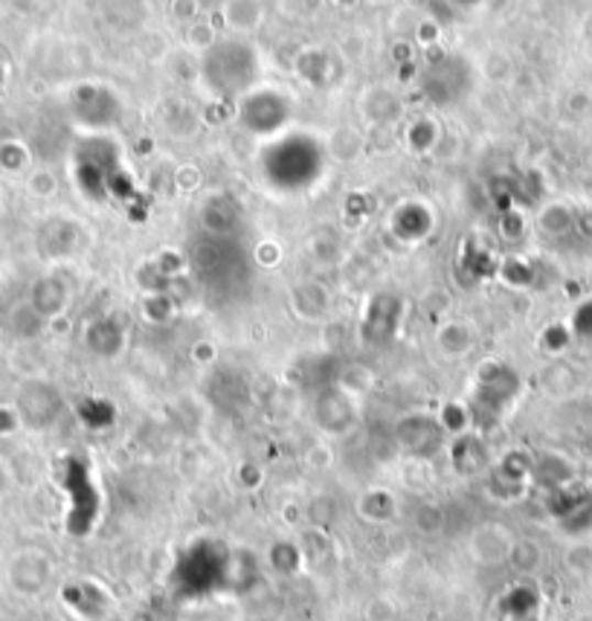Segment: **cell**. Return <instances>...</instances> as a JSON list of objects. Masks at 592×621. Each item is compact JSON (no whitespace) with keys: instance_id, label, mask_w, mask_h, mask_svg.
<instances>
[{"instance_id":"obj_7","label":"cell","mask_w":592,"mask_h":621,"mask_svg":"<svg viewBox=\"0 0 592 621\" xmlns=\"http://www.w3.org/2000/svg\"><path fill=\"white\" fill-rule=\"evenodd\" d=\"M267 560H271V566L279 575H294L299 569V564H303L299 549H296L294 543H276V546H271Z\"/></svg>"},{"instance_id":"obj_4","label":"cell","mask_w":592,"mask_h":621,"mask_svg":"<svg viewBox=\"0 0 592 621\" xmlns=\"http://www.w3.org/2000/svg\"><path fill=\"white\" fill-rule=\"evenodd\" d=\"M514 390H517V378L508 367H489L480 372V395H476V413H503V406H508Z\"/></svg>"},{"instance_id":"obj_3","label":"cell","mask_w":592,"mask_h":621,"mask_svg":"<svg viewBox=\"0 0 592 621\" xmlns=\"http://www.w3.org/2000/svg\"><path fill=\"white\" fill-rule=\"evenodd\" d=\"M241 120L256 134H273L290 120L288 96L276 90H256L241 102Z\"/></svg>"},{"instance_id":"obj_2","label":"cell","mask_w":592,"mask_h":621,"mask_svg":"<svg viewBox=\"0 0 592 621\" xmlns=\"http://www.w3.org/2000/svg\"><path fill=\"white\" fill-rule=\"evenodd\" d=\"M259 76V62L253 47L239 41H224L207 53V79L218 94H239L253 85Z\"/></svg>"},{"instance_id":"obj_6","label":"cell","mask_w":592,"mask_h":621,"mask_svg":"<svg viewBox=\"0 0 592 621\" xmlns=\"http://www.w3.org/2000/svg\"><path fill=\"white\" fill-rule=\"evenodd\" d=\"M12 587L18 592H26V596H33V592L44 590V584H47V575H50V566L47 560L41 558L39 552H24V555H18L12 560Z\"/></svg>"},{"instance_id":"obj_1","label":"cell","mask_w":592,"mask_h":621,"mask_svg":"<svg viewBox=\"0 0 592 621\" xmlns=\"http://www.w3.org/2000/svg\"><path fill=\"white\" fill-rule=\"evenodd\" d=\"M264 175L279 189H305L322 175V152L311 137H288L267 149Z\"/></svg>"},{"instance_id":"obj_5","label":"cell","mask_w":592,"mask_h":621,"mask_svg":"<svg viewBox=\"0 0 592 621\" xmlns=\"http://www.w3.org/2000/svg\"><path fill=\"white\" fill-rule=\"evenodd\" d=\"M398 438L401 445H407L413 454L430 456L439 447L441 424L436 418H427V415H413L407 422H401Z\"/></svg>"}]
</instances>
